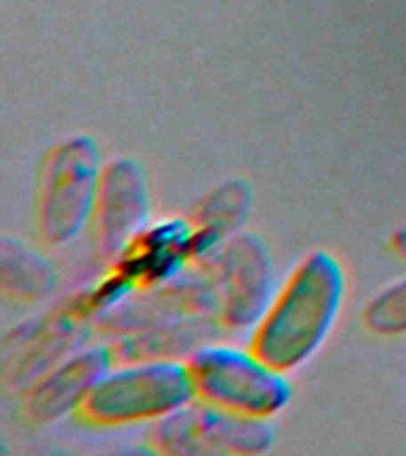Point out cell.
Returning <instances> with one entry per match:
<instances>
[{"label": "cell", "mask_w": 406, "mask_h": 456, "mask_svg": "<svg viewBox=\"0 0 406 456\" xmlns=\"http://www.w3.org/2000/svg\"><path fill=\"white\" fill-rule=\"evenodd\" d=\"M198 266L209 273L216 288L223 330L255 328L278 290L266 245L255 233L240 231Z\"/></svg>", "instance_id": "cell-6"}, {"label": "cell", "mask_w": 406, "mask_h": 456, "mask_svg": "<svg viewBox=\"0 0 406 456\" xmlns=\"http://www.w3.org/2000/svg\"><path fill=\"white\" fill-rule=\"evenodd\" d=\"M363 326L370 333L397 338L406 335V276L390 283L369 299L363 309Z\"/></svg>", "instance_id": "cell-14"}, {"label": "cell", "mask_w": 406, "mask_h": 456, "mask_svg": "<svg viewBox=\"0 0 406 456\" xmlns=\"http://www.w3.org/2000/svg\"><path fill=\"white\" fill-rule=\"evenodd\" d=\"M223 326L214 316H185L142 328L135 333L119 335V342L110 345L114 362H150V359H176L188 356L212 340H219Z\"/></svg>", "instance_id": "cell-11"}, {"label": "cell", "mask_w": 406, "mask_h": 456, "mask_svg": "<svg viewBox=\"0 0 406 456\" xmlns=\"http://www.w3.org/2000/svg\"><path fill=\"white\" fill-rule=\"evenodd\" d=\"M347 292L342 264L326 249H313L292 269L249 335V347L283 373L312 359L340 316Z\"/></svg>", "instance_id": "cell-1"}, {"label": "cell", "mask_w": 406, "mask_h": 456, "mask_svg": "<svg viewBox=\"0 0 406 456\" xmlns=\"http://www.w3.org/2000/svg\"><path fill=\"white\" fill-rule=\"evenodd\" d=\"M114 363L105 345H84L27 387L24 413L34 423H53L81 411L93 387Z\"/></svg>", "instance_id": "cell-9"}, {"label": "cell", "mask_w": 406, "mask_h": 456, "mask_svg": "<svg viewBox=\"0 0 406 456\" xmlns=\"http://www.w3.org/2000/svg\"><path fill=\"white\" fill-rule=\"evenodd\" d=\"M148 224L150 198L142 169L128 157L107 162L91 221L98 252L114 262Z\"/></svg>", "instance_id": "cell-7"}, {"label": "cell", "mask_w": 406, "mask_h": 456, "mask_svg": "<svg viewBox=\"0 0 406 456\" xmlns=\"http://www.w3.org/2000/svg\"><path fill=\"white\" fill-rule=\"evenodd\" d=\"M195 397L228 411L273 419L290 404L288 373L264 362L252 347L212 340L188 356Z\"/></svg>", "instance_id": "cell-3"}, {"label": "cell", "mask_w": 406, "mask_h": 456, "mask_svg": "<svg viewBox=\"0 0 406 456\" xmlns=\"http://www.w3.org/2000/svg\"><path fill=\"white\" fill-rule=\"evenodd\" d=\"M392 249H394L399 256H404L406 259V226L394 231V235H392Z\"/></svg>", "instance_id": "cell-15"}, {"label": "cell", "mask_w": 406, "mask_h": 456, "mask_svg": "<svg viewBox=\"0 0 406 456\" xmlns=\"http://www.w3.org/2000/svg\"><path fill=\"white\" fill-rule=\"evenodd\" d=\"M88 326L91 321L78 312L74 302H67L60 312H53L50 316L34 321V326L17 330L21 354L17 356L20 363L10 383L14 387H31L43 373H48L71 352L84 347Z\"/></svg>", "instance_id": "cell-10"}, {"label": "cell", "mask_w": 406, "mask_h": 456, "mask_svg": "<svg viewBox=\"0 0 406 456\" xmlns=\"http://www.w3.org/2000/svg\"><path fill=\"white\" fill-rule=\"evenodd\" d=\"M102 167L98 142L84 134L64 138L45 155L38 174L36 224L48 245H69L91 226Z\"/></svg>", "instance_id": "cell-4"}, {"label": "cell", "mask_w": 406, "mask_h": 456, "mask_svg": "<svg viewBox=\"0 0 406 456\" xmlns=\"http://www.w3.org/2000/svg\"><path fill=\"white\" fill-rule=\"evenodd\" d=\"M249 205H252V192L240 178H231L212 192H207L191 216L198 264L212 256L228 238L240 233L242 224L248 221Z\"/></svg>", "instance_id": "cell-12"}, {"label": "cell", "mask_w": 406, "mask_h": 456, "mask_svg": "<svg viewBox=\"0 0 406 456\" xmlns=\"http://www.w3.org/2000/svg\"><path fill=\"white\" fill-rule=\"evenodd\" d=\"M269 419L228 411L202 399H192L150 428V444L174 456L264 454L273 447Z\"/></svg>", "instance_id": "cell-5"}, {"label": "cell", "mask_w": 406, "mask_h": 456, "mask_svg": "<svg viewBox=\"0 0 406 456\" xmlns=\"http://www.w3.org/2000/svg\"><path fill=\"white\" fill-rule=\"evenodd\" d=\"M0 281L3 290L24 302H41L55 290V271L41 255L17 240L0 242Z\"/></svg>", "instance_id": "cell-13"}, {"label": "cell", "mask_w": 406, "mask_h": 456, "mask_svg": "<svg viewBox=\"0 0 406 456\" xmlns=\"http://www.w3.org/2000/svg\"><path fill=\"white\" fill-rule=\"evenodd\" d=\"M192 266L198 259L191 219L150 221L112 262L135 288L169 283Z\"/></svg>", "instance_id": "cell-8"}, {"label": "cell", "mask_w": 406, "mask_h": 456, "mask_svg": "<svg viewBox=\"0 0 406 456\" xmlns=\"http://www.w3.org/2000/svg\"><path fill=\"white\" fill-rule=\"evenodd\" d=\"M192 399L195 390L185 362H114L88 395L81 416L95 426L155 423Z\"/></svg>", "instance_id": "cell-2"}]
</instances>
